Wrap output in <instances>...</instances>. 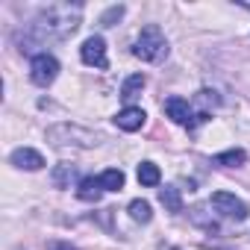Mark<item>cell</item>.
<instances>
[{
	"label": "cell",
	"mask_w": 250,
	"mask_h": 250,
	"mask_svg": "<svg viewBox=\"0 0 250 250\" xmlns=\"http://www.w3.org/2000/svg\"><path fill=\"white\" fill-rule=\"evenodd\" d=\"M103 194V186H100V177H83L80 186H77V197L85 200V203H97Z\"/></svg>",
	"instance_id": "obj_10"
},
{
	"label": "cell",
	"mask_w": 250,
	"mask_h": 250,
	"mask_svg": "<svg viewBox=\"0 0 250 250\" xmlns=\"http://www.w3.org/2000/svg\"><path fill=\"white\" fill-rule=\"evenodd\" d=\"M133 56L142 62H162L168 56V39L162 33L159 24H145L136 44H133Z\"/></svg>",
	"instance_id": "obj_2"
},
{
	"label": "cell",
	"mask_w": 250,
	"mask_h": 250,
	"mask_svg": "<svg viewBox=\"0 0 250 250\" xmlns=\"http://www.w3.org/2000/svg\"><path fill=\"white\" fill-rule=\"evenodd\" d=\"M159 180H162L159 165H153V162H142V165H139V183H142V186L153 188V186H159Z\"/></svg>",
	"instance_id": "obj_15"
},
{
	"label": "cell",
	"mask_w": 250,
	"mask_h": 250,
	"mask_svg": "<svg viewBox=\"0 0 250 250\" xmlns=\"http://www.w3.org/2000/svg\"><path fill=\"white\" fill-rule=\"evenodd\" d=\"M197 106H203V109H209V106H218L221 103V97H215V91H209V88H203V91H197V100H194Z\"/></svg>",
	"instance_id": "obj_19"
},
{
	"label": "cell",
	"mask_w": 250,
	"mask_h": 250,
	"mask_svg": "<svg viewBox=\"0 0 250 250\" xmlns=\"http://www.w3.org/2000/svg\"><path fill=\"white\" fill-rule=\"evenodd\" d=\"M9 162H12L15 168H21V171H42V168H44V156H42L39 150H33V147H18V150H12Z\"/></svg>",
	"instance_id": "obj_9"
},
{
	"label": "cell",
	"mask_w": 250,
	"mask_h": 250,
	"mask_svg": "<svg viewBox=\"0 0 250 250\" xmlns=\"http://www.w3.org/2000/svg\"><path fill=\"white\" fill-rule=\"evenodd\" d=\"M56 77H59V62H56V56H50V53H36V56L30 59V80H33L36 85L47 88Z\"/></svg>",
	"instance_id": "obj_5"
},
{
	"label": "cell",
	"mask_w": 250,
	"mask_h": 250,
	"mask_svg": "<svg viewBox=\"0 0 250 250\" xmlns=\"http://www.w3.org/2000/svg\"><path fill=\"white\" fill-rule=\"evenodd\" d=\"M209 203H212L224 218H232V221H244V218H247V212H250V209H247V203H244V200H238V197H235V194H229V191H215Z\"/></svg>",
	"instance_id": "obj_6"
},
{
	"label": "cell",
	"mask_w": 250,
	"mask_h": 250,
	"mask_svg": "<svg viewBox=\"0 0 250 250\" xmlns=\"http://www.w3.org/2000/svg\"><path fill=\"white\" fill-rule=\"evenodd\" d=\"M212 162H215V165H221V168H241V165L247 162V153H244L241 147H232V150H224V153H218Z\"/></svg>",
	"instance_id": "obj_11"
},
{
	"label": "cell",
	"mask_w": 250,
	"mask_h": 250,
	"mask_svg": "<svg viewBox=\"0 0 250 250\" xmlns=\"http://www.w3.org/2000/svg\"><path fill=\"white\" fill-rule=\"evenodd\" d=\"M47 139H50V145L59 147V150H65V147H91V145H97V136H91L88 130L71 127V124L50 127V130H47Z\"/></svg>",
	"instance_id": "obj_3"
},
{
	"label": "cell",
	"mask_w": 250,
	"mask_h": 250,
	"mask_svg": "<svg viewBox=\"0 0 250 250\" xmlns=\"http://www.w3.org/2000/svg\"><path fill=\"white\" fill-rule=\"evenodd\" d=\"M130 218H133V221H142V224H147V221L153 218V212H150V203H147V200H133V203H130Z\"/></svg>",
	"instance_id": "obj_17"
},
{
	"label": "cell",
	"mask_w": 250,
	"mask_h": 250,
	"mask_svg": "<svg viewBox=\"0 0 250 250\" xmlns=\"http://www.w3.org/2000/svg\"><path fill=\"white\" fill-rule=\"evenodd\" d=\"M47 250H77V247H74L71 241H50Z\"/></svg>",
	"instance_id": "obj_21"
},
{
	"label": "cell",
	"mask_w": 250,
	"mask_h": 250,
	"mask_svg": "<svg viewBox=\"0 0 250 250\" xmlns=\"http://www.w3.org/2000/svg\"><path fill=\"white\" fill-rule=\"evenodd\" d=\"M71 180H74V165L62 162V165H56V168H53V186L65 188V186H71Z\"/></svg>",
	"instance_id": "obj_16"
},
{
	"label": "cell",
	"mask_w": 250,
	"mask_h": 250,
	"mask_svg": "<svg viewBox=\"0 0 250 250\" xmlns=\"http://www.w3.org/2000/svg\"><path fill=\"white\" fill-rule=\"evenodd\" d=\"M147 85V80H145V74H133V77H127V80H124V85H121V97L124 100H133V97H139V91Z\"/></svg>",
	"instance_id": "obj_12"
},
{
	"label": "cell",
	"mask_w": 250,
	"mask_h": 250,
	"mask_svg": "<svg viewBox=\"0 0 250 250\" xmlns=\"http://www.w3.org/2000/svg\"><path fill=\"white\" fill-rule=\"evenodd\" d=\"M83 18V6L80 3H50L39 12V18L30 24L27 36H24V47L21 50H33V44H44V42H62L68 36L77 33Z\"/></svg>",
	"instance_id": "obj_1"
},
{
	"label": "cell",
	"mask_w": 250,
	"mask_h": 250,
	"mask_svg": "<svg viewBox=\"0 0 250 250\" xmlns=\"http://www.w3.org/2000/svg\"><path fill=\"white\" fill-rule=\"evenodd\" d=\"M145 121H147V115H145L142 106H127V109H121V112L115 115V124H118L124 133H136V130H142Z\"/></svg>",
	"instance_id": "obj_8"
},
{
	"label": "cell",
	"mask_w": 250,
	"mask_h": 250,
	"mask_svg": "<svg viewBox=\"0 0 250 250\" xmlns=\"http://www.w3.org/2000/svg\"><path fill=\"white\" fill-rule=\"evenodd\" d=\"M121 15H124V6H112V9L100 18V24H103V27H112L115 21H121Z\"/></svg>",
	"instance_id": "obj_20"
},
{
	"label": "cell",
	"mask_w": 250,
	"mask_h": 250,
	"mask_svg": "<svg viewBox=\"0 0 250 250\" xmlns=\"http://www.w3.org/2000/svg\"><path fill=\"white\" fill-rule=\"evenodd\" d=\"M159 203H162L168 212H183V197H180V188H174V186L159 188Z\"/></svg>",
	"instance_id": "obj_14"
},
{
	"label": "cell",
	"mask_w": 250,
	"mask_h": 250,
	"mask_svg": "<svg viewBox=\"0 0 250 250\" xmlns=\"http://www.w3.org/2000/svg\"><path fill=\"white\" fill-rule=\"evenodd\" d=\"M203 212H206L203 206H194V209H191V221H194V224H200L206 232H218V221H215L212 215H203Z\"/></svg>",
	"instance_id": "obj_18"
},
{
	"label": "cell",
	"mask_w": 250,
	"mask_h": 250,
	"mask_svg": "<svg viewBox=\"0 0 250 250\" xmlns=\"http://www.w3.org/2000/svg\"><path fill=\"white\" fill-rule=\"evenodd\" d=\"M162 109H165V115H168L174 124H183V127H188V130H194L200 121H206V112L194 115V112H191V103H188L186 97H168Z\"/></svg>",
	"instance_id": "obj_4"
},
{
	"label": "cell",
	"mask_w": 250,
	"mask_h": 250,
	"mask_svg": "<svg viewBox=\"0 0 250 250\" xmlns=\"http://www.w3.org/2000/svg\"><path fill=\"white\" fill-rule=\"evenodd\" d=\"M124 171L121 168H106L103 174H100V186H103V191H121L124 188Z\"/></svg>",
	"instance_id": "obj_13"
},
{
	"label": "cell",
	"mask_w": 250,
	"mask_h": 250,
	"mask_svg": "<svg viewBox=\"0 0 250 250\" xmlns=\"http://www.w3.org/2000/svg\"><path fill=\"white\" fill-rule=\"evenodd\" d=\"M241 6H247V9H250V0H241Z\"/></svg>",
	"instance_id": "obj_22"
},
{
	"label": "cell",
	"mask_w": 250,
	"mask_h": 250,
	"mask_svg": "<svg viewBox=\"0 0 250 250\" xmlns=\"http://www.w3.org/2000/svg\"><path fill=\"white\" fill-rule=\"evenodd\" d=\"M80 59H83L85 65L103 71V68L109 65V59H106V42H103L100 36H88V39L83 42V47H80Z\"/></svg>",
	"instance_id": "obj_7"
}]
</instances>
